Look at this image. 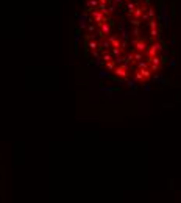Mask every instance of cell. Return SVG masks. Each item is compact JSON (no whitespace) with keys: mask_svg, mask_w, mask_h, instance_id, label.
Listing matches in <instances>:
<instances>
[{"mask_svg":"<svg viewBox=\"0 0 181 203\" xmlns=\"http://www.w3.org/2000/svg\"><path fill=\"white\" fill-rule=\"evenodd\" d=\"M133 45H136V48H138V52H145V48L148 47L147 45V41H144V39H139V41H133Z\"/></svg>","mask_w":181,"mask_h":203,"instance_id":"6da1fadb","label":"cell"},{"mask_svg":"<svg viewBox=\"0 0 181 203\" xmlns=\"http://www.w3.org/2000/svg\"><path fill=\"white\" fill-rule=\"evenodd\" d=\"M108 42H109L113 47H120V41H119V38H117L116 35H111L109 39H108Z\"/></svg>","mask_w":181,"mask_h":203,"instance_id":"7a4b0ae2","label":"cell"},{"mask_svg":"<svg viewBox=\"0 0 181 203\" xmlns=\"http://www.w3.org/2000/svg\"><path fill=\"white\" fill-rule=\"evenodd\" d=\"M126 83H128V86H130V88L136 89V81L134 80H126Z\"/></svg>","mask_w":181,"mask_h":203,"instance_id":"3957f363","label":"cell"}]
</instances>
